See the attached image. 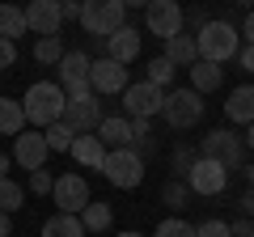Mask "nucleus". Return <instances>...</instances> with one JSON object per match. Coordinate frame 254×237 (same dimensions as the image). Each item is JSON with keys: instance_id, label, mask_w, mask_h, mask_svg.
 <instances>
[{"instance_id": "obj_23", "label": "nucleus", "mask_w": 254, "mask_h": 237, "mask_svg": "<svg viewBox=\"0 0 254 237\" xmlns=\"http://www.w3.org/2000/svg\"><path fill=\"white\" fill-rule=\"evenodd\" d=\"M81 225H85V233H106V229L115 225V212H110V203L89 199V203H85V212H81Z\"/></svg>"}, {"instance_id": "obj_8", "label": "nucleus", "mask_w": 254, "mask_h": 237, "mask_svg": "<svg viewBox=\"0 0 254 237\" xmlns=\"http://www.w3.org/2000/svg\"><path fill=\"white\" fill-rule=\"evenodd\" d=\"M144 26H148V34H157L161 43H170L174 34H182L187 13H182L178 0H153V4L144 9Z\"/></svg>"}, {"instance_id": "obj_41", "label": "nucleus", "mask_w": 254, "mask_h": 237, "mask_svg": "<svg viewBox=\"0 0 254 237\" xmlns=\"http://www.w3.org/2000/svg\"><path fill=\"white\" fill-rule=\"evenodd\" d=\"M13 233V220H9V212H0V237H9Z\"/></svg>"}, {"instance_id": "obj_28", "label": "nucleus", "mask_w": 254, "mask_h": 237, "mask_svg": "<svg viewBox=\"0 0 254 237\" xmlns=\"http://www.w3.org/2000/svg\"><path fill=\"white\" fill-rule=\"evenodd\" d=\"M161 203H165V208H174V212H182L190 203V186L182 182V178H178V182H165L161 186Z\"/></svg>"}, {"instance_id": "obj_47", "label": "nucleus", "mask_w": 254, "mask_h": 237, "mask_svg": "<svg viewBox=\"0 0 254 237\" xmlns=\"http://www.w3.org/2000/svg\"><path fill=\"white\" fill-rule=\"evenodd\" d=\"M237 4H254V0H237Z\"/></svg>"}, {"instance_id": "obj_19", "label": "nucleus", "mask_w": 254, "mask_h": 237, "mask_svg": "<svg viewBox=\"0 0 254 237\" xmlns=\"http://www.w3.org/2000/svg\"><path fill=\"white\" fill-rule=\"evenodd\" d=\"M72 157L81 170H102V161H106V144H102L93 131H85V136L72 140Z\"/></svg>"}, {"instance_id": "obj_33", "label": "nucleus", "mask_w": 254, "mask_h": 237, "mask_svg": "<svg viewBox=\"0 0 254 237\" xmlns=\"http://www.w3.org/2000/svg\"><path fill=\"white\" fill-rule=\"evenodd\" d=\"M195 161H199V157L190 153V148H174V174H178V178H187V170H190Z\"/></svg>"}, {"instance_id": "obj_11", "label": "nucleus", "mask_w": 254, "mask_h": 237, "mask_svg": "<svg viewBox=\"0 0 254 237\" xmlns=\"http://www.w3.org/2000/svg\"><path fill=\"white\" fill-rule=\"evenodd\" d=\"M47 157H51V148L38 127H26L21 136H13V161L21 170H47Z\"/></svg>"}, {"instance_id": "obj_38", "label": "nucleus", "mask_w": 254, "mask_h": 237, "mask_svg": "<svg viewBox=\"0 0 254 237\" xmlns=\"http://www.w3.org/2000/svg\"><path fill=\"white\" fill-rule=\"evenodd\" d=\"M60 13H64V21H81V0H64V4H60Z\"/></svg>"}, {"instance_id": "obj_32", "label": "nucleus", "mask_w": 254, "mask_h": 237, "mask_svg": "<svg viewBox=\"0 0 254 237\" xmlns=\"http://www.w3.org/2000/svg\"><path fill=\"white\" fill-rule=\"evenodd\" d=\"M30 191L34 195H51L55 191V174L51 170H30Z\"/></svg>"}, {"instance_id": "obj_9", "label": "nucleus", "mask_w": 254, "mask_h": 237, "mask_svg": "<svg viewBox=\"0 0 254 237\" xmlns=\"http://www.w3.org/2000/svg\"><path fill=\"white\" fill-rule=\"evenodd\" d=\"M182 182L190 186V195H220V191L229 186V165L212 161V157H199V161L187 170Z\"/></svg>"}, {"instance_id": "obj_34", "label": "nucleus", "mask_w": 254, "mask_h": 237, "mask_svg": "<svg viewBox=\"0 0 254 237\" xmlns=\"http://www.w3.org/2000/svg\"><path fill=\"white\" fill-rule=\"evenodd\" d=\"M195 237H229V225L225 220H203V225H195Z\"/></svg>"}, {"instance_id": "obj_21", "label": "nucleus", "mask_w": 254, "mask_h": 237, "mask_svg": "<svg viewBox=\"0 0 254 237\" xmlns=\"http://www.w3.org/2000/svg\"><path fill=\"white\" fill-rule=\"evenodd\" d=\"M165 59H170L174 68H190L195 59H199V47H195V34H174L170 43H165Z\"/></svg>"}, {"instance_id": "obj_10", "label": "nucleus", "mask_w": 254, "mask_h": 237, "mask_svg": "<svg viewBox=\"0 0 254 237\" xmlns=\"http://www.w3.org/2000/svg\"><path fill=\"white\" fill-rule=\"evenodd\" d=\"M161 106H165V89H157L153 81H136L123 89L127 118H153V115H161Z\"/></svg>"}, {"instance_id": "obj_30", "label": "nucleus", "mask_w": 254, "mask_h": 237, "mask_svg": "<svg viewBox=\"0 0 254 237\" xmlns=\"http://www.w3.org/2000/svg\"><path fill=\"white\" fill-rule=\"evenodd\" d=\"M174 72H178V68H174L165 55H157V59H148V76H144V81H153L157 89H165V85L174 81Z\"/></svg>"}, {"instance_id": "obj_37", "label": "nucleus", "mask_w": 254, "mask_h": 237, "mask_svg": "<svg viewBox=\"0 0 254 237\" xmlns=\"http://www.w3.org/2000/svg\"><path fill=\"white\" fill-rule=\"evenodd\" d=\"M229 237H254V225L250 220H233L229 225Z\"/></svg>"}, {"instance_id": "obj_17", "label": "nucleus", "mask_w": 254, "mask_h": 237, "mask_svg": "<svg viewBox=\"0 0 254 237\" xmlns=\"http://www.w3.org/2000/svg\"><path fill=\"white\" fill-rule=\"evenodd\" d=\"M93 136H98L106 148H131V144H136V136H131V118H127V115H106Z\"/></svg>"}, {"instance_id": "obj_40", "label": "nucleus", "mask_w": 254, "mask_h": 237, "mask_svg": "<svg viewBox=\"0 0 254 237\" xmlns=\"http://www.w3.org/2000/svg\"><path fill=\"white\" fill-rule=\"evenodd\" d=\"M242 43L254 47V13H246V21H242Z\"/></svg>"}, {"instance_id": "obj_1", "label": "nucleus", "mask_w": 254, "mask_h": 237, "mask_svg": "<svg viewBox=\"0 0 254 237\" xmlns=\"http://www.w3.org/2000/svg\"><path fill=\"white\" fill-rule=\"evenodd\" d=\"M64 102H68V93H64L60 81H34L26 89V98H21V106H26V123H34V127H51V123H60V118H64Z\"/></svg>"}, {"instance_id": "obj_27", "label": "nucleus", "mask_w": 254, "mask_h": 237, "mask_svg": "<svg viewBox=\"0 0 254 237\" xmlns=\"http://www.w3.org/2000/svg\"><path fill=\"white\" fill-rule=\"evenodd\" d=\"M34 59H38V64H60V59H64V38L60 34L38 38V43H34Z\"/></svg>"}, {"instance_id": "obj_16", "label": "nucleus", "mask_w": 254, "mask_h": 237, "mask_svg": "<svg viewBox=\"0 0 254 237\" xmlns=\"http://www.w3.org/2000/svg\"><path fill=\"white\" fill-rule=\"evenodd\" d=\"M140 47H144V34H140V30H131V26L115 30V34L106 38V55H110V59H119L123 68L140 59Z\"/></svg>"}, {"instance_id": "obj_25", "label": "nucleus", "mask_w": 254, "mask_h": 237, "mask_svg": "<svg viewBox=\"0 0 254 237\" xmlns=\"http://www.w3.org/2000/svg\"><path fill=\"white\" fill-rule=\"evenodd\" d=\"M43 237H85V225H81V216L55 212V216L43 225Z\"/></svg>"}, {"instance_id": "obj_35", "label": "nucleus", "mask_w": 254, "mask_h": 237, "mask_svg": "<svg viewBox=\"0 0 254 237\" xmlns=\"http://www.w3.org/2000/svg\"><path fill=\"white\" fill-rule=\"evenodd\" d=\"M13 59H17V47H13L9 38H0V72H4V68H13Z\"/></svg>"}, {"instance_id": "obj_3", "label": "nucleus", "mask_w": 254, "mask_h": 237, "mask_svg": "<svg viewBox=\"0 0 254 237\" xmlns=\"http://www.w3.org/2000/svg\"><path fill=\"white\" fill-rule=\"evenodd\" d=\"M127 4L123 0H81V26L93 38H110L115 30H123Z\"/></svg>"}, {"instance_id": "obj_46", "label": "nucleus", "mask_w": 254, "mask_h": 237, "mask_svg": "<svg viewBox=\"0 0 254 237\" xmlns=\"http://www.w3.org/2000/svg\"><path fill=\"white\" fill-rule=\"evenodd\" d=\"M119 237H144V233H136V229H127V233H119Z\"/></svg>"}, {"instance_id": "obj_42", "label": "nucleus", "mask_w": 254, "mask_h": 237, "mask_svg": "<svg viewBox=\"0 0 254 237\" xmlns=\"http://www.w3.org/2000/svg\"><path fill=\"white\" fill-rule=\"evenodd\" d=\"M9 165H13V157H4V153H0V178H9Z\"/></svg>"}, {"instance_id": "obj_5", "label": "nucleus", "mask_w": 254, "mask_h": 237, "mask_svg": "<svg viewBox=\"0 0 254 237\" xmlns=\"http://www.w3.org/2000/svg\"><path fill=\"white\" fill-rule=\"evenodd\" d=\"M161 118L170 123L174 131H187V127H195L203 118V93H195L187 85V89H170L165 93V106H161Z\"/></svg>"}, {"instance_id": "obj_22", "label": "nucleus", "mask_w": 254, "mask_h": 237, "mask_svg": "<svg viewBox=\"0 0 254 237\" xmlns=\"http://www.w3.org/2000/svg\"><path fill=\"white\" fill-rule=\"evenodd\" d=\"M26 131V106L17 98H0V136H21Z\"/></svg>"}, {"instance_id": "obj_2", "label": "nucleus", "mask_w": 254, "mask_h": 237, "mask_svg": "<svg viewBox=\"0 0 254 237\" xmlns=\"http://www.w3.org/2000/svg\"><path fill=\"white\" fill-rule=\"evenodd\" d=\"M195 47H199V59H212V64L237 59V51H242V30L233 21H208L195 34Z\"/></svg>"}, {"instance_id": "obj_6", "label": "nucleus", "mask_w": 254, "mask_h": 237, "mask_svg": "<svg viewBox=\"0 0 254 237\" xmlns=\"http://www.w3.org/2000/svg\"><path fill=\"white\" fill-rule=\"evenodd\" d=\"M102 102L93 98V89H81V93H68V102H64V123L76 131V136H85V131H98L102 123Z\"/></svg>"}, {"instance_id": "obj_36", "label": "nucleus", "mask_w": 254, "mask_h": 237, "mask_svg": "<svg viewBox=\"0 0 254 237\" xmlns=\"http://www.w3.org/2000/svg\"><path fill=\"white\" fill-rule=\"evenodd\" d=\"M237 64H242V72H254V47L242 43V51H237Z\"/></svg>"}, {"instance_id": "obj_26", "label": "nucleus", "mask_w": 254, "mask_h": 237, "mask_svg": "<svg viewBox=\"0 0 254 237\" xmlns=\"http://www.w3.org/2000/svg\"><path fill=\"white\" fill-rule=\"evenodd\" d=\"M43 136H47V148L51 153H72V140H76V131L68 127V123H51V127H43Z\"/></svg>"}, {"instance_id": "obj_14", "label": "nucleus", "mask_w": 254, "mask_h": 237, "mask_svg": "<svg viewBox=\"0 0 254 237\" xmlns=\"http://www.w3.org/2000/svg\"><path fill=\"white\" fill-rule=\"evenodd\" d=\"M60 26H64L60 0H30V4H26V30H34L38 38L60 34Z\"/></svg>"}, {"instance_id": "obj_49", "label": "nucleus", "mask_w": 254, "mask_h": 237, "mask_svg": "<svg viewBox=\"0 0 254 237\" xmlns=\"http://www.w3.org/2000/svg\"><path fill=\"white\" fill-rule=\"evenodd\" d=\"M60 4H64V0H60Z\"/></svg>"}, {"instance_id": "obj_20", "label": "nucleus", "mask_w": 254, "mask_h": 237, "mask_svg": "<svg viewBox=\"0 0 254 237\" xmlns=\"http://www.w3.org/2000/svg\"><path fill=\"white\" fill-rule=\"evenodd\" d=\"M187 72H190V89H195V93H212V89L225 85V68L212 64V59H195Z\"/></svg>"}, {"instance_id": "obj_12", "label": "nucleus", "mask_w": 254, "mask_h": 237, "mask_svg": "<svg viewBox=\"0 0 254 237\" xmlns=\"http://www.w3.org/2000/svg\"><path fill=\"white\" fill-rule=\"evenodd\" d=\"M51 199L60 203V212H68V216H81L85 203H89V182H85L81 174H64V178H55Z\"/></svg>"}, {"instance_id": "obj_15", "label": "nucleus", "mask_w": 254, "mask_h": 237, "mask_svg": "<svg viewBox=\"0 0 254 237\" xmlns=\"http://www.w3.org/2000/svg\"><path fill=\"white\" fill-rule=\"evenodd\" d=\"M89 89H93V93H123V89H127V68L119 64V59H110V55L93 59Z\"/></svg>"}, {"instance_id": "obj_48", "label": "nucleus", "mask_w": 254, "mask_h": 237, "mask_svg": "<svg viewBox=\"0 0 254 237\" xmlns=\"http://www.w3.org/2000/svg\"><path fill=\"white\" fill-rule=\"evenodd\" d=\"M250 225H254V216H250Z\"/></svg>"}, {"instance_id": "obj_4", "label": "nucleus", "mask_w": 254, "mask_h": 237, "mask_svg": "<svg viewBox=\"0 0 254 237\" xmlns=\"http://www.w3.org/2000/svg\"><path fill=\"white\" fill-rule=\"evenodd\" d=\"M102 174H106V182L119 186V191H136L144 182V157L136 148H106Z\"/></svg>"}, {"instance_id": "obj_24", "label": "nucleus", "mask_w": 254, "mask_h": 237, "mask_svg": "<svg viewBox=\"0 0 254 237\" xmlns=\"http://www.w3.org/2000/svg\"><path fill=\"white\" fill-rule=\"evenodd\" d=\"M21 34H26V9H17V4H0V38L17 43Z\"/></svg>"}, {"instance_id": "obj_44", "label": "nucleus", "mask_w": 254, "mask_h": 237, "mask_svg": "<svg viewBox=\"0 0 254 237\" xmlns=\"http://www.w3.org/2000/svg\"><path fill=\"white\" fill-rule=\"evenodd\" d=\"M242 140H246V148H250V153H254V123H250V127H246V136H242Z\"/></svg>"}, {"instance_id": "obj_39", "label": "nucleus", "mask_w": 254, "mask_h": 237, "mask_svg": "<svg viewBox=\"0 0 254 237\" xmlns=\"http://www.w3.org/2000/svg\"><path fill=\"white\" fill-rule=\"evenodd\" d=\"M237 212H242V216H254V186L242 195V199H237Z\"/></svg>"}, {"instance_id": "obj_43", "label": "nucleus", "mask_w": 254, "mask_h": 237, "mask_svg": "<svg viewBox=\"0 0 254 237\" xmlns=\"http://www.w3.org/2000/svg\"><path fill=\"white\" fill-rule=\"evenodd\" d=\"M127 9H148V4H153V0H123Z\"/></svg>"}, {"instance_id": "obj_7", "label": "nucleus", "mask_w": 254, "mask_h": 237, "mask_svg": "<svg viewBox=\"0 0 254 237\" xmlns=\"http://www.w3.org/2000/svg\"><path fill=\"white\" fill-rule=\"evenodd\" d=\"M199 157H212V161L237 170V165H242V157H246V140L233 136L229 127H216V131H208V136L199 140Z\"/></svg>"}, {"instance_id": "obj_13", "label": "nucleus", "mask_w": 254, "mask_h": 237, "mask_svg": "<svg viewBox=\"0 0 254 237\" xmlns=\"http://www.w3.org/2000/svg\"><path fill=\"white\" fill-rule=\"evenodd\" d=\"M89 76H93V59L85 51H64V59H60V85H64V93H81V89H89Z\"/></svg>"}, {"instance_id": "obj_18", "label": "nucleus", "mask_w": 254, "mask_h": 237, "mask_svg": "<svg viewBox=\"0 0 254 237\" xmlns=\"http://www.w3.org/2000/svg\"><path fill=\"white\" fill-rule=\"evenodd\" d=\"M225 118H229V123H242V127L254 123V85H237V89H229Z\"/></svg>"}, {"instance_id": "obj_29", "label": "nucleus", "mask_w": 254, "mask_h": 237, "mask_svg": "<svg viewBox=\"0 0 254 237\" xmlns=\"http://www.w3.org/2000/svg\"><path fill=\"white\" fill-rule=\"evenodd\" d=\"M21 199H26V191H21L17 182H13V178H0V212H17L21 208Z\"/></svg>"}, {"instance_id": "obj_45", "label": "nucleus", "mask_w": 254, "mask_h": 237, "mask_svg": "<svg viewBox=\"0 0 254 237\" xmlns=\"http://www.w3.org/2000/svg\"><path fill=\"white\" fill-rule=\"evenodd\" d=\"M246 182H250V186H254V165H246Z\"/></svg>"}, {"instance_id": "obj_31", "label": "nucleus", "mask_w": 254, "mask_h": 237, "mask_svg": "<svg viewBox=\"0 0 254 237\" xmlns=\"http://www.w3.org/2000/svg\"><path fill=\"white\" fill-rule=\"evenodd\" d=\"M153 237H195V225H187L182 216H165Z\"/></svg>"}]
</instances>
